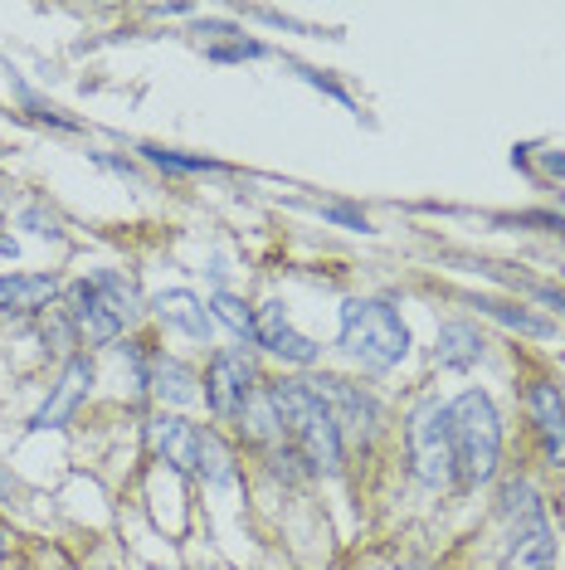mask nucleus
I'll use <instances>...</instances> for the list:
<instances>
[{"label":"nucleus","mask_w":565,"mask_h":570,"mask_svg":"<svg viewBox=\"0 0 565 570\" xmlns=\"http://www.w3.org/2000/svg\"><path fill=\"white\" fill-rule=\"evenodd\" d=\"M88 161L102 166V171H118V176H137V166L127 157H108V151H88Z\"/></svg>","instance_id":"a878e982"},{"label":"nucleus","mask_w":565,"mask_h":570,"mask_svg":"<svg viewBox=\"0 0 565 570\" xmlns=\"http://www.w3.org/2000/svg\"><path fill=\"white\" fill-rule=\"evenodd\" d=\"M127 361H132V375L141 391H151L161 400V405H190L196 400V371L186 366L181 356L171 352H137V346H127Z\"/></svg>","instance_id":"6e6552de"},{"label":"nucleus","mask_w":565,"mask_h":570,"mask_svg":"<svg viewBox=\"0 0 565 570\" xmlns=\"http://www.w3.org/2000/svg\"><path fill=\"white\" fill-rule=\"evenodd\" d=\"M288 69H293V73H298V79H303V83L323 88V94H327V98H337V102H341V108H351V112H356V102H351V94H346V88H341L337 79H327V73H323V69H307V63H298V59H288Z\"/></svg>","instance_id":"b1692460"},{"label":"nucleus","mask_w":565,"mask_h":570,"mask_svg":"<svg viewBox=\"0 0 565 570\" xmlns=\"http://www.w3.org/2000/svg\"><path fill=\"white\" fill-rule=\"evenodd\" d=\"M268 405H274V420H278V444L293 453V463L303 473H327V478L341 473V459H346L341 430L313 385L274 381L268 385Z\"/></svg>","instance_id":"f257e3e1"},{"label":"nucleus","mask_w":565,"mask_h":570,"mask_svg":"<svg viewBox=\"0 0 565 570\" xmlns=\"http://www.w3.org/2000/svg\"><path fill=\"white\" fill-rule=\"evenodd\" d=\"M487 317H497L503 327H512V332H526V336H556V322L551 317H542V313H526V307H512V303H478Z\"/></svg>","instance_id":"412c9836"},{"label":"nucleus","mask_w":565,"mask_h":570,"mask_svg":"<svg viewBox=\"0 0 565 570\" xmlns=\"http://www.w3.org/2000/svg\"><path fill=\"white\" fill-rule=\"evenodd\" d=\"M44 342L54 346V352H59L63 361L79 356L83 336H79V322L69 317V307H49V313H44Z\"/></svg>","instance_id":"4be33fe9"},{"label":"nucleus","mask_w":565,"mask_h":570,"mask_svg":"<svg viewBox=\"0 0 565 570\" xmlns=\"http://www.w3.org/2000/svg\"><path fill=\"white\" fill-rule=\"evenodd\" d=\"M497 512H503V522H507V527H526V522H536V517H546V508H542V492L526 483V478H507V483H503V502H497Z\"/></svg>","instance_id":"a211bd4d"},{"label":"nucleus","mask_w":565,"mask_h":570,"mask_svg":"<svg viewBox=\"0 0 565 570\" xmlns=\"http://www.w3.org/2000/svg\"><path fill=\"white\" fill-rule=\"evenodd\" d=\"M307 385H313L317 395H323V405L331 410V420H337L341 430V444H356V449H370L380 434V400L361 391L356 381H346V375H307Z\"/></svg>","instance_id":"0eeeda50"},{"label":"nucleus","mask_w":565,"mask_h":570,"mask_svg":"<svg viewBox=\"0 0 565 570\" xmlns=\"http://www.w3.org/2000/svg\"><path fill=\"white\" fill-rule=\"evenodd\" d=\"M59 297L54 274H0V317L49 313Z\"/></svg>","instance_id":"4468645a"},{"label":"nucleus","mask_w":565,"mask_h":570,"mask_svg":"<svg viewBox=\"0 0 565 570\" xmlns=\"http://www.w3.org/2000/svg\"><path fill=\"white\" fill-rule=\"evenodd\" d=\"M503 570H556V527H551L546 517H536V522H526V527H512Z\"/></svg>","instance_id":"2eb2a0df"},{"label":"nucleus","mask_w":565,"mask_h":570,"mask_svg":"<svg viewBox=\"0 0 565 570\" xmlns=\"http://www.w3.org/2000/svg\"><path fill=\"white\" fill-rule=\"evenodd\" d=\"M542 166H546L551 176H565V151H546V157H542Z\"/></svg>","instance_id":"c85d7f7f"},{"label":"nucleus","mask_w":565,"mask_h":570,"mask_svg":"<svg viewBox=\"0 0 565 570\" xmlns=\"http://www.w3.org/2000/svg\"><path fill=\"white\" fill-rule=\"evenodd\" d=\"M6 551H10V531L0 527V556H6Z\"/></svg>","instance_id":"2f4dec72"},{"label":"nucleus","mask_w":565,"mask_h":570,"mask_svg":"<svg viewBox=\"0 0 565 570\" xmlns=\"http://www.w3.org/2000/svg\"><path fill=\"white\" fill-rule=\"evenodd\" d=\"M210 317L215 322H225L229 332L239 336V342H249V346H259V327H254V307L244 303V297H235V293H215L210 297Z\"/></svg>","instance_id":"aec40b11"},{"label":"nucleus","mask_w":565,"mask_h":570,"mask_svg":"<svg viewBox=\"0 0 565 570\" xmlns=\"http://www.w3.org/2000/svg\"><path fill=\"white\" fill-rule=\"evenodd\" d=\"M532 297L546 307H556V313H565V288H551V283H532Z\"/></svg>","instance_id":"cd10ccee"},{"label":"nucleus","mask_w":565,"mask_h":570,"mask_svg":"<svg viewBox=\"0 0 565 570\" xmlns=\"http://www.w3.org/2000/svg\"><path fill=\"white\" fill-rule=\"evenodd\" d=\"M526 420L536 424V439L546 449V463L565 469V395L556 381H532L526 385Z\"/></svg>","instance_id":"f8f14e48"},{"label":"nucleus","mask_w":565,"mask_h":570,"mask_svg":"<svg viewBox=\"0 0 565 570\" xmlns=\"http://www.w3.org/2000/svg\"><path fill=\"white\" fill-rule=\"evenodd\" d=\"M0 200H6V186H0Z\"/></svg>","instance_id":"473e14b6"},{"label":"nucleus","mask_w":565,"mask_h":570,"mask_svg":"<svg viewBox=\"0 0 565 570\" xmlns=\"http://www.w3.org/2000/svg\"><path fill=\"white\" fill-rule=\"evenodd\" d=\"M254 327H259V346L268 356H278V361H288V366H317L323 361V346L313 342L307 332L293 327V317H288V303H264V307H254Z\"/></svg>","instance_id":"1a4fd4ad"},{"label":"nucleus","mask_w":565,"mask_h":570,"mask_svg":"<svg viewBox=\"0 0 565 570\" xmlns=\"http://www.w3.org/2000/svg\"><path fill=\"white\" fill-rule=\"evenodd\" d=\"M405 449H409V473L424 488H454V434H448V405L439 395H424L405 414Z\"/></svg>","instance_id":"39448f33"},{"label":"nucleus","mask_w":565,"mask_h":570,"mask_svg":"<svg viewBox=\"0 0 565 570\" xmlns=\"http://www.w3.org/2000/svg\"><path fill=\"white\" fill-rule=\"evenodd\" d=\"M151 313H157L161 327H171V332L190 336V342L210 346V336H215L210 303H200L190 288H166V293H157V297H151Z\"/></svg>","instance_id":"ddd939ff"},{"label":"nucleus","mask_w":565,"mask_h":570,"mask_svg":"<svg viewBox=\"0 0 565 570\" xmlns=\"http://www.w3.org/2000/svg\"><path fill=\"white\" fill-rule=\"evenodd\" d=\"M141 157L151 166H161V171H181V176H196V171H225L220 161L210 157H186V151H171V147H137Z\"/></svg>","instance_id":"5701e85b"},{"label":"nucleus","mask_w":565,"mask_h":570,"mask_svg":"<svg viewBox=\"0 0 565 570\" xmlns=\"http://www.w3.org/2000/svg\"><path fill=\"white\" fill-rule=\"evenodd\" d=\"M20 98H24V108H30V112H34V118H40V122H49V127H63V132H73V127H79V122H73V118H63V112L54 108V102L34 98V94H30V88H20Z\"/></svg>","instance_id":"393cba45"},{"label":"nucleus","mask_w":565,"mask_h":570,"mask_svg":"<svg viewBox=\"0 0 565 570\" xmlns=\"http://www.w3.org/2000/svg\"><path fill=\"white\" fill-rule=\"evenodd\" d=\"M24 225H34V235H40V239H59V225H54V219H44L40 205H30V210H24Z\"/></svg>","instance_id":"bb28decb"},{"label":"nucleus","mask_w":565,"mask_h":570,"mask_svg":"<svg viewBox=\"0 0 565 570\" xmlns=\"http://www.w3.org/2000/svg\"><path fill=\"white\" fill-rule=\"evenodd\" d=\"M487 342L473 322H444L439 336H434V366L439 371H473L483 361Z\"/></svg>","instance_id":"dca6fc26"},{"label":"nucleus","mask_w":565,"mask_h":570,"mask_svg":"<svg viewBox=\"0 0 565 570\" xmlns=\"http://www.w3.org/2000/svg\"><path fill=\"white\" fill-rule=\"evenodd\" d=\"M235 449L225 444L215 430H200V463H196V478L205 483H235Z\"/></svg>","instance_id":"6ab92c4d"},{"label":"nucleus","mask_w":565,"mask_h":570,"mask_svg":"<svg viewBox=\"0 0 565 570\" xmlns=\"http://www.w3.org/2000/svg\"><path fill=\"white\" fill-rule=\"evenodd\" d=\"M337 346L351 366L380 375V371H395L409 356V327L385 297H346Z\"/></svg>","instance_id":"7ed1b4c3"},{"label":"nucleus","mask_w":565,"mask_h":570,"mask_svg":"<svg viewBox=\"0 0 565 570\" xmlns=\"http://www.w3.org/2000/svg\"><path fill=\"white\" fill-rule=\"evenodd\" d=\"M16 254H20V244L10 235H0V258H16Z\"/></svg>","instance_id":"7c9ffc66"},{"label":"nucleus","mask_w":565,"mask_h":570,"mask_svg":"<svg viewBox=\"0 0 565 570\" xmlns=\"http://www.w3.org/2000/svg\"><path fill=\"white\" fill-rule=\"evenodd\" d=\"M69 317L79 322L83 346H112L118 336L132 327L141 313V293L137 283L118 274V268H98L79 283H69Z\"/></svg>","instance_id":"20e7f679"},{"label":"nucleus","mask_w":565,"mask_h":570,"mask_svg":"<svg viewBox=\"0 0 565 570\" xmlns=\"http://www.w3.org/2000/svg\"><path fill=\"white\" fill-rule=\"evenodd\" d=\"M448 434H454L458 488L493 483L497 463H503V414H497L493 395L468 385L458 400H448Z\"/></svg>","instance_id":"f03ea898"},{"label":"nucleus","mask_w":565,"mask_h":570,"mask_svg":"<svg viewBox=\"0 0 565 570\" xmlns=\"http://www.w3.org/2000/svg\"><path fill=\"white\" fill-rule=\"evenodd\" d=\"M147 444L151 453L166 463L171 473H196V463H200V430L196 424H186L181 414H171V410H161V414H151L147 420Z\"/></svg>","instance_id":"9b49d317"},{"label":"nucleus","mask_w":565,"mask_h":570,"mask_svg":"<svg viewBox=\"0 0 565 570\" xmlns=\"http://www.w3.org/2000/svg\"><path fill=\"white\" fill-rule=\"evenodd\" d=\"M16 492H20V483H16V478H10L6 469H0V502H10Z\"/></svg>","instance_id":"c756f323"},{"label":"nucleus","mask_w":565,"mask_h":570,"mask_svg":"<svg viewBox=\"0 0 565 570\" xmlns=\"http://www.w3.org/2000/svg\"><path fill=\"white\" fill-rule=\"evenodd\" d=\"M200 35H205V59L215 63H244L268 55L259 40H244V30H235V24H200Z\"/></svg>","instance_id":"f3484780"},{"label":"nucleus","mask_w":565,"mask_h":570,"mask_svg":"<svg viewBox=\"0 0 565 570\" xmlns=\"http://www.w3.org/2000/svg\"><path fill=\"white\" fill-rule=\"evenodd\" d=\"M88 391H93V361H88L83 352L73 361H63L54 391H49V400L40 410L30 414V434H44V430H63V424L79 414V405L88 400Z\"/></svg>","instance_id":"9d476101"},{"label":"nucleus","mask_w":565,"mask_h":570,"mask_svg":"<svg viewBox=\"0 0 565 570\" xmlns=\"http://www.w3.org/2000/svg\"><path fill=\"white\" fill-rule=\"evenodd\" d=\"M264 395L259 366H254L249 346H220L205 366V405L220 424H244L249 405Z\"/></svg>","instance_id":"423d86ee"}]
</instances>
